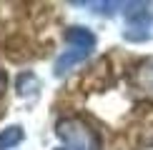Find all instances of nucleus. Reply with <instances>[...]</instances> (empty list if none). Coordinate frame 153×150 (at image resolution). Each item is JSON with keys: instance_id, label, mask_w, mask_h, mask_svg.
I'll return each instance as SVG.
<instances>
[{"instance_id": "nucleus-2", "label": "nucleus", "mask_w": 153, "mask_h": 150, "mask_svg": "<svg viewBox=\"0 0 153 150\" xmlns=\"http://www.w3.org/2000/svg\"><path fill=\"white\" fill-rule=\"evenodd\" d=\"M55 135L65 143L68 150H100V138L98 133L88 125L83 118H63L55 125Z\"/></svg>"}, {"instance_id": "nucleus-3", "label": "nucleus", "mask_w": 153, "mask_h": 150, "mask_svg": "<svg viewBox=\"0 0 153 150\" xmlns=\"http://www.w3.org/2000/svg\"><path fill=\"white\" fill-rule=\"evenodd\" d=\"M151 10L146 3H126V23L123 38L128 43H146L151 40Z\"/></svg>"}, {"instance_id": "nucleus-4", "label": "nucleus", "mask_w": 153, "mask_h": 150, "mask_svg": "<svg viewBox=\"0 0 153 150\" xmlns=\"http://www.w3.org/2000/svg\"><path fill=\"white\" fill-rule=\"evenodd\" d=\"M23 128L20 125H8V128H3L0 130V150H13V148H18L23 143Z\"/></svg>"}, {"instance_id": "nucleus-7", "label": "nucleus", "mask_w": 153, "mask_h": 150, "mask_svg": "<svg viewBox=\"0 0 153 150\" xmlns=\"http://www.w3.org/2000/svg\"><path fill=\"white\" fill-rule=\"evenodd\" d=\"M58 150H68V148H58Z\"/></svg>"}, {"instance_id": "nucleus-5", "label": "nucleus", "mask_w": 153, "mask_h": 150, "mask_svg": "<svg viewBox=\"0 0 153 150\" xmlns=\"http://www.w3.org/2000/svg\"><path fill=\"white\" fill-rule=\"evenodd\" d=\"M30 88H35L38 90V78L33 73H20V78H18V95H33V90Z\"/></svg>"}, {"instance_id": "nucleus-6", "label": "nucleus", "mask_w": 153, "mask_h": 150, "mask_svg": "<svg viewBox=\"0 0 153 150\" xmlns=\"http://www.w3.org/2000/svg\"><path fill=\"white\" fill-rule=\"evenodd\" d=\"M5 85H8V73H5L3 68H0V93L5 90Z\"/></svg>"}, {"instance_id": "nucleus-1", "label": "nucleus", "mask_w": 153, "mask_h": 150, "mask_svg": "<svg viewBox=\"0 0 153 150\" xmlns=\"http://www.w3.org/2000/svg\"><path fill=\"white\" fill-rule=\"evenodd\" d=\"M63 38H65V53H60L58 60H55V65H53V70H55L58 78L65 75V73H71L75 65H80L85 58H91V53L95 50L93 30L83 28V25H71V28H65Z\"/></svg>"}]
</instances>
